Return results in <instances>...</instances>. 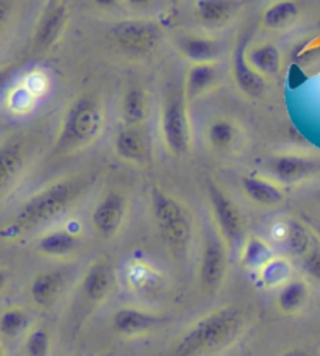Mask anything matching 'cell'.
<instances>
[{
    "label": "cell",
    "instance_id": "obj_42",
    "mask_svg": "<svg viewBox=\"0 0 320 356\" xmlns=\"http://www.w3.org/2000/svg\"><path fill=\"white\" fill-rule=\"evenodd\" d=\"M316 232H317V234L320 236V227H317V228H316Z\"/></svg>",
    "mask_w": 320,
    "mask_h": 356
},
{
    "label": "cell",
    "instance_id": "obj_12",
    "mask_svg": "<svg viewBox=\"0 0 320 356\" xmlns=\"http://www.w3.org/2000/svg\"><path fill=\"white\" fill-rule=\"evenodd\" d=\"M267 169L281 186H292L314 177L320 170V163L308 155L280 154L269 160Z\"/></svg>",
    "mask_w": 320,
    "mask_h": 356
},
{
    "label": "cell",
    "instance_id": "obj_33",
    "mask_svg": "<svg viewBox=\"0 0 320 356\" xmlns=\"http://www.w3.org/2000/svg\"><path fill=\"white\" fill-rule=\"evenodd\" d=\"M36 100V95L30 91L27 86H21L15 89V92L8 95V104L10 108L15 113H25L30 111L33 108V104Z\"/></svg>",
    "mask_w": 320,
    "mask_h": 356
},
{
    "label": "cell",
    "instance_id": "obj_4",
    "mask_svg": "<svg viewBox=\"0 0 320 356\" xmlns=\"http://www.w3.org/2000/svg\"><path fill=\"white\" fill-rule=\"evenodd\" d=\"M152 214L166 249L175 258H188L194 238V220L189 208L161 188L150 191Z\"/></svg>",
    "mask_w": 320,
    "mask_h": 356
},
{
    "label": "cell",
    "instance_id": "obj_36",
    "mask_svg": "<svg viewBox=\"0 0 320 356\" xmlns=\"http://www.w3.org/2000/svg\"><path fill=\"white\" fill-rule=\"evenodd\" d=\"M17 72V65L16 63H6V65L0 66V100L3 99L6 94V88H8L11 79L15 77Z\"/></svg>",
    "mask_w": 320,
    "mask_h": 356
},
{
    "label": "cell",
    "instance_id": "obj_17",
    "mask_svg": "<svg viewBox=\"0 0 320 356\" xmlns=\"http://www.w3.org/2000/svg\"><path fill=\"white\" fill-rule=\"evenodd\" d=\"M248 36L236 44L232 55V74L239 91L250 99H259L266 92V79L259 75L247 61Z\"/></svg>",
    "mask_w": 320,
    "mask_h": 356
},
{
    "label": "cell",
    "instance_id": "obj_7",
    "mask_svg": "<svg viewBox=\"0 0 320 356\" xmlns=\"http://www.w3.org/2000/svg\"><path fill=\"white\" fill-rule=\"evenodd\" d=\"M230 247L214 224H211L203 236L198 277L203 289L217 292L225 283L230 261Z\"/></svg>",
    "mask_w": 320,
    "mask_h": 356
},
{
    "label": "cell",
    "instance_id": "obj_24",
    "mask_svg": "<svg viewBox=\"0 0 320 356\" xmlns=\"http://www.w3.org/2000/svg\"><path fill=\"white\" fill-rule=\"evenodd\" d=\"M66 288V277L58 270H46L31 278L30 282V297L36 307L49 309L60 300L61 294Z\"/></svg>",
    "mask_w": 320,
    "mask_h": 356
},
{
    "label": "cell",
    "instance_id": "obj_15",
    "mask_svg": "<svg viewBox=\"0 0 320 356\" xmlns=\"http://www.w3.org/2000/svg\"><path fill=\"white\" fill-rule=\"evenodd\" d=\"M164 322V317L143 308L124 307L113 314V332L124 339L141 338L152 333Z\"/></svg>",
    "mask_w": 320,
    "mask_h": 356
},
{
    "label": "cell",
    "instance_id": "obj_19",
    "mask_svg": "<svg viewBox=\"0 0 320 356\" xmlns=\"http://www.w3.org/2000/svg\"><path fill=\"white\" fill-rule=\"evenodd\" d=\"M242 8V0H195L197 22L209 31L225 29Z\"/></svg>",
    "mask_w": 320,
    "mask_h": 356
},
{
    "label": "cell",
    "instance_id": "obj_2",
    "mask_svg": "<svg viewBox=\"0 0 320 356\" xmlns=\"http://www.w3.org/2000/svg\"><path fill=\"white\" fill-rule=\"evenodd\" d=\"M246 328L242 309L227 305L195 321L178 339L170 356H200L233 346Z\"/></svg>",
    "mask_w": 320,
    "mask_h": 356
},
{
    "label": "cell",
    "instance_id": "obj_20",
    "mask_svg": "<svg viewBox=\"0 0 320 356\" xmlns=\"http://www.w3.org/2000/svg\"><path fill=\"white\" fill-rule=\"evenodd\" d=\"M177 52L191 65L194 63H217L223 55V42L211 36L183 35L175 42Z\"/></svg>",
    "mask_w": 320,
    "mask_h": 356
},
{
    "label": "cell",
    "instance_id": "obj_35",
    "mask_svg": "<svg viewBox=\"0 0 320 356\" xmlns=\"http://www.w3.org/2000/svg\"><path fill=\"white\" fill-rule=\"evenodd\" d=\"M16 0H0V40L8 30L13 15H15Z\"/></svg>",
    "mask_w": 320,
    "mask_h": 356
},
{
    "label": "cell",
    "instance_id": "obj_38",
    "mask_svg": "<svg viewBox=\"0 0 320 356\" xmlns=\"http://www.w3.org/2000/svg\"><path fill=\"white\" fill-rule=\"evenodd\" d=\"M95 8L100 11H113L116 10L120 3H124V0H91Z\"/></svg>",
    "mask_w": 320,
    "mask_h": 356
},
{
    "label": "cell",
    "instance_id": "obj_26",
    "mask_svg": "<svg viewBox=\"0 0 320 356\" xmlns=\"http://www.w3.org/2000/svg\"><path fill=\"white\" fill-rule=\"evenodd\" d=\"M150 94L139 86L130 88L120 104L122 125L144 127L150 118Z\"/></svg>",
    "mask_w": 320,
    "mask_h": 356
},
{
    "label": "cell",
    "instance_id": "obj_10",
    "mask_svg": "<svg viewBox=\"0 0 320 356\" xmlns=\"http://www.w3.org/2000/svg\"><path fill=\"white\" fill-rule=\"evenodd\" d=\"M246 130L238 120L227 116L213 118L205 129L207 147L219 156H234L246 145Z\"/></svg>",
    "mask_w": 320,
    "mask_h": 356
},
{
    "label": "cell",
    "instance_id": "obj_8",
    "mask_svg": "<svg viewBox=\"0 0 320 356\" xmlns=\"http://www.w3.org/2000/svg\"><path fill=\"white\" fill-rule=\"evenodd\" d=\"M111 33L120 49L136 56L155 52L164 38L163 29L150 19H125L114 25Z\"/></svg>",
    "mask_w": 320,
    "mask_h": 356
},
{
    "label": "cell",
    "instance_id": "obj_16",
    "mask_svg": "<svg viewBox=\"0 0 320 356\" xmlns=\"http://www.w3.org/2000/svg\"><path fill=\"white\" fill-rule=\"evenodd\" d=\"M113 147L114 154L125 163L143 166L150 161V139L144 127L122 125L114 135Z\"/></svg>",
    "mask_w": 320,
    "mask_h": 356
},
{
    "label": "cell",
    "instance_id": "obj_29",
    "mask_svg": "<svg viewBox=\"0 0 320 356\" xmlns=\"http://www.w3.org/2000/svg\"><path fill=\"white\" fill-rule=\"evenodd\" d=\"M275 257V250L272 244H269L266 239L250 234L242 243L239 249V261L246 270L258 272L269 259Z\"/></svg>",
    "mask_w": 320,
    "mask_h": 356
},
{
    "label": "cell",
    "instance_id": "obj_41",
    "mask_svg": "<svg viewBox=\"0 0 320 356\" xmlns=\"http://www.w3.org/2000/svg\"><path fill=\"white\" fill-rule=\"evenodd\" d=\"M0 356H5V348L2 344V339H0Z\"/></svg>",
    "mask_w": 320,
    "mask_h": 356
},
{
    "label": "cell",
    "instance_id": "obj_27",
    "mask_svg": "<svg viewBox=\"0 0 320 356\" xmlns=\"http://www.w3.org/2000/svg\"><path fill=\"white\" fill-rule=\"evenodd\" d=\"M247 61L262 77H278L283 67L280 49L272 42H261L247 47Z\"/></svg>",
    "mask_w": 320,
    "mask_h": 356
},
{
    "label": "cell",
    "instance_id": "obj_31",
    "mask_svg": "<svg viewBox=\"0 0 320 356\" xmlns=\"http://www.w3.org/2000/svg\"><path fill=\"white\" fill-rule=\"evenodd\" d=\"M30 316L17 305H13L0 314V339H16L29 332Z\"/></svg>",
    "mask_w": 320,
    "mask_h": 356
},
{
    "label": "cell",
    "instance_id": "obj_5",
    "mask_svg": "<svg viewBox=\"0 0 320 356\" xmlns=\"http://www.w3.org/2000/svg\"><path fill=\"white\" fill-rule=\"evenodd\" d=\"M189 102L182 91L170 89L164 94L159 110V133L169 154L175 158H186L192 150V127Z\"/></svg>",
    "mask_w": 320,
    "mask_h": 356
},
{
    "label": "cell",
    "instance_id": "obj_14",
    "mask_svg": "<svg viewBox=\"0 0 320 356\" xmlns=\"http://www.w3.org/2000/svg\"><path fill=\"white\" fill-rule=\"evenodd\" d=\"M30 149L27 139L11 138L0 145V195L13 188L29 164Z\"/></svg>",
    "mask_w": 320,
    "mask_h": 356
},
{
    "label": "cell",
    "instance_id": "obj_6",
    "mask_svg": "<svg viewBox=\"0 0 320 356\" xmlns=\"http://www.w3.org/2000/svg\"><path fill=\"white\" fill-rule=\"evenodd\" d=\"M207 193L211 207V214H213V224L217 227V230L221 232L223 239L227 241L230 249L239 250L242 243H244L247 238L244 218H242L239 207L236 205L232 197L213 180H208Z\"/></svg>",
    "mask_w": 320,
    "mask_h": 356
},
{
    "label": "cell",
    "instance_id": "obj_25",
    "mask_svg": "<svg viewBox=\"0 0 320 356\" xmlns=\"http://www.w3.org/2000/svg\"><path fill=\"white\" fill-rule=\"evenodd\" d=\"M311 300V286L302 277L294 275L280 286L275 296L278 311L283 316H297L308 307Z\"/></svg>",
    "mask_w": 320,
    "mask_h": 356
},
{
    "label": "cell",
    "instance_id": "obj_9",
    "mask_svg": "<svg viewBox=\"0 0 320 356\" xmlns=\"http://www.w3.org/2000/svg\"><path fill=\"white\" fill-rule=\"evenodd\" d=\"M130 211L128 197L120 191H108L94 207L91 224L102 239H114L122 232Z\"/></svg>",
    "mask_w": 320,
    "mask_h": 356
},
{
    "label": "cell",
    "instance_id": "obj_1",
    "mask_svg": "<svg viewBox=\"0 0 320 356\" xmlns=\"http://www.w3.org/2000/svg\"><path fill=\"white\" fill-rule=\"evenodd\" d=\"M89 181L83 177H66L36 191L25 200L3 228L0 238L15 241L58 219L80 200Z\"/></svg>",
    "mask_w": 320,
    "mask_h": 356
},
{
    "label": "cell",
    "instance_id": "obj_37",
    "mask_svg": "<svg viewBox=\"0 0 320 356\" xmlns=\"http://www.w3.org/2000/svg\"><path fill=\"white\" fill-rule=\"evenodd\" d=\"M124 3L133 11H145L155 3V0H124Z\"/></svg>",
    "mask_w": 320,
    "mask_h": 356
},
{
    "label": "cell",
    "instance_id": "obj_18",
    "mask_svg": "<svg viewBox=\"0 0 320 356\" xmlns=\"http://www.w3.org/2000/svg\"><path fill=\"white\" fill-rule=\"evenodd\" d=\"M222 71L217 63H194L184 75L183 94L188 102H194L214 92L222 83Z\"/></svg>",
    "mask_w": 320,
    "mask_h": 356
},
{
    "label": "cell",
    "instance_id": "obj_32",
    "mask_svg": "<svg viewBox=\"0 0 320 356\" xmlns=\"http://www.w3.org/2000/svg\"><path fill=\"white\" fill-rule=\"evenodd\" d=\"M52 338L46 328L33 327L27 332L24 341V356H50Z\"/></svg>",
    "mask_w": 320,
    "mask_h": 356
},
{
    "label": "cell",
    "instance_id": "obj_13",
    "mask_svg": "<svg viewBox=\"0 0 320 356\" xmlns=\"http://www.w3.org/2000/svg\"><path fill=\"white\" fill-rule=\"evenodd\" d=\"M116 270L111 263L94 261L88 267L80 282V294L86 303L97 307L104 303L116 288Z\"/></svg>",
    "mask_w": 320,
    "mask_h": 356
},
{
    "label": "cell",
    "instance_id": "obj_11",
    "mask_svg": "<svg viewBox=\"0 0 320 356\" xmlns=\"http://www.w3.org/2000/svg\"><path fill=\"white\" fill-rule=\"evenodd\" d=\"M69 22V8L63 0L50 2L35 25L31 49L35 54H46L60 41Z\"/></svg>",
    "mask_w": 320,
    "mask_h": 356
},
{
    "label": "cell",
    "instance_id": "obj_40",
    "mask_svg": "<svg viewBox=\"0 0 320 356\" xmlns=\"http://www.w3.org/2000/svg\"><path fill=\"white\" fill-rule=\"evenodd\" d=\"M10 283V272L5 267H0V292H2Z\"/></svg>",
    "mask_w": 320,
    "mask_h": 356
},
{
    "label": "cell",
    "instance_id": "obj_3",
    "mask_svg": "<svg viewBox=\"0 0 320 356\" xmlns=\"http://www.w3.org/2000/svg\"><path fill=\"white\" fill-rule=\"evenodd\" d=\"M106 108L97 95L85 94L69 104L63 114L58 135L55 139V154L72 155L81 152L104 135Z\"/></svg>",
    "mask_w": 320,
    "mask_h": 356
},
{
    "label": "cell",
    "instance_id": "obj_34",
    "mask_svg": "<svg viewBox=\"0 0 320 356\" xmlns=\"http://www.w3.org/2000/svg\"><path fill=\"white\" fill-rule=\"evenodd\" d=\"M302 267L308 275L320 283V247L314 245L312 250L302 258Z\"/></svg>",
    "mask_w": 320,
    "mask_h": 356
},
{
    "label": "cell",
    "instance_id": "obj_21",
    "mask_svg": "<svg viewBox=\"0 0 320 356\" xmlns=\"http://www.w3.org/2000/svg\"><path fill=\"white\" fill-rule=\"evenodd\" d=\"M80 249V238L74 230L66 227L54 228L42 234L36 241L35 250L40 255L50 259H67L72 258Z\"/></svg>",
    "mask_w": 320,
    "mask_h": 356
},
{
    "label": "cell",
    "instance_id": "obj_30",
    "mask_svg": "<svg viewBox=\"0 0 320 356\" xmlns=\"http://www.w3.org/2000/svg\"><path fill=\"white\" fill-rule=\"evenodd\" d=\"M256 277H258L261 286H264L267 289L277 291L280 286H283L287 280L294 277V266L289 258L283 255H275L256 272Z\"/></svg>",
    "mask_w": 320,
    "mask_h": 356
},
{
    "label": "cell",
    "instance_id": "obj_23",
    "mask_svg": "<svg viewBox=\"0 0 320 356\" xmlns=\"http://www.w3.org/2000/svg\"><path fill=\"white\" fill-rule=\"evenodd\" d=\"M273 239L280 243L292 257L302 259L305 255L312 250L314 241H312L311 232L303 224L297 220H286L278 222L272 228Z\"/></svg>",
    "mask_w": 320,
    "mask_h": 356
},
{
    "label": "cell",
    "instance_id": "obj_28",
    "mask_svg": "<svg viewBox=\"0 0 320 356\" xmlns=\"http://www.w3.org/2000/svg\"><path fill=\"white\" fill-rule=\"evenodd\" d=\"M300 13L297 0H272L262 11L261 22L269 30H286L297 22Z\"/></svg>",
    "mask_w": 320,
    "mask_h": 356
},
{
    "label": "cell",
    "instance_id": "obj_22",
    "mask_svg": "<svg viewBox=\"0 0 320 356\" xmlns=\"http://www.w3.org/2000/svg\"><path fill=\"white\" fill-rule=\"evenodd\" d=\"M241 189L248 200L258 207L275 208L285 202L286 194L283 186L273 178L259 175H244L239 180Z\"/></svg>",
    "mask_w": 320,
    "mask_h": 356
},
{
    "label": "cell",
    "instance_id": "obj_39",
    "mask_svg": "<svg viewBox=\"0 0 320 356\" xmlns=\"http://www.w3.org/2000/svg\"><path fill=\"white\" fill-rule=\"evenodd\" d=\"M280 356H317L316 353H312L308 348H300V347H294L286 350L285 353H281Z\"/></svg>",
    "mask_w": 320,
    "mask_h": 356
},
{
    "label": "cell",
    "instance_id": "obj_43",
    "mask_svg": "<svg viewBox=\"0 0 320 356\" xmlns=\"http://www.w3.org/2000/svg\"><path fill=\"white\" fill-rule=\"evenodd\" d=\"M0 127H2V125H0Z\"/></svg>",
    "mask_w": 320,
    "mask_h": 356
}]
</instances>
